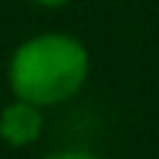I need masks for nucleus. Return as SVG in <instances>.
<instances>
[{
  "mask_svg": "<svg viewBox=\"0 0 159 159\" xmlns=\"http://www.w3.org/2000/svg\"><path fill=\"white\" fill-rule=\"evenodd\" d=\"M88 78L91 50L66 31H41L25 38L7 62V84L13 97L41 109L62 106L78 97Z\"/></svg>",
  "mask_w": 159,
  "mask_h": 159,
  "instance_id": "obj_1",
  "label": "nucleus"
},
{
  "mask_svg": "<svg viewBox=\"0 0 159 159\" xmlns=\"http://www.w3.org/2000/svg\"><path fill=\"white\" fill-rule=\"evenodd\" d=\"M44 134V109L28 100H10L0 109V140L13 150L34 147Z\"/></svg>",
  "mask_w": 159,
  "mask_h": 159,
  "instance_id": "obj_2",
  "label": "nucleus"
},
{
  "mask_svg": "<svg viewBox=\"0 0 159 159\" xmlns=\"http://www.w3.org/2000/svg\"><path fill=\"white\" fill-rule=\"evenodd\" d=\"M44 159H103V156H97L91 150H56V153H50Z\"/></svg>",
  "mask_w": 159,
  "mask_h": 159,
  "instance_id": "obj_3",
  "label": "nucleus"
},
{
  "mask_svg": "<svg viewBox=\"0 0 159 159\" xmlns=\"http://www.w3.org/2000/svg\"><path fill=\"white\" fill-rule=\"evenodd\" d=\"M28 3H34V7H47V10H53V7H66L69 0H28Z\"/></svg>",
  "mask_w": 159,
  "mask_h": 159,
  "instance_id": "obj_4",
  "label": "nucleus"
}]
</instances>
